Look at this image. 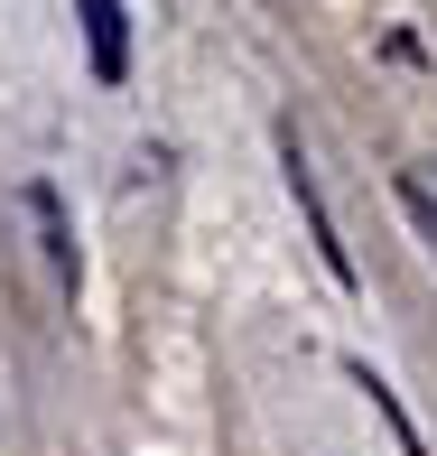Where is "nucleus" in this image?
<instances>
[{
	"mask_svg": "<svg viewBox=\"0 0 437 456\" xmlns=\"http://www.w3.org/2000/svg\"><path fill=\"white\" fill-rule=\"evenodd\" d=\"M279 177H288V205H298V224H307V242H317L326 280H336V289H363V271H353V252H344V233H336V215H326V196H317V168H307L298 131H279Z\"/></svg>",
	"mask_w": 437,
	"mask_h": 456,
	"instance_id": "nucleus-1",
	"label": "nucleus"
},
{
	"mask_svg": "<svg viewBox=\"0 0 437 456\" xmlns=\"http://www.w3.org/2000/svg\"><path fill=\"white\" fill-rule=\"evenodd\" d=\"M19 205H28V224H37V242H47V261H56V280H85V261H75V233H66V205H56V186H28V196H19Z\"/></svg>",
	"mask_w": 437,
	"mask_h": 456,
	"instance_id": "nucleus-3",
	"label": "nucleus"
},
{
	"mask_svg": "<svg viewBox=\"0 0 437 456\" xmlns=\"http://www.w3.org/2000/svg\"><path fill=\"white\" fill-rule=\"evenodd\" d=\"M391 196H401L409 233H419V242H428V261H437V186H419V177H401V186H391Z\"/></svg>",
	"mask_w": 437,
	"mask_h": 456,
	"instance_id": "nucleus-4",
	"label": "nucleus"
},
{
	"mask_svg": "<svg viewBox=\"0 0 437 456\" xmlns=\"http://www.w3.org/2000/svg\"><path fill=\"white\" fill-rule=\"evenodd\" d=\"M75 19H85L93 75H102V85H121V75H131V19H121V0H75Z\"/></svg>",
	"mask_w": 437,
	"mask_h": 456,
	"instance_id": "nucleus-2",
	"label": "nucleus"
}]
</instances>
